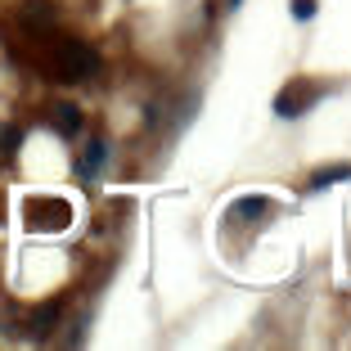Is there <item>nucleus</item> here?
Here are the masks:
<instances>
[{"label":"nucleus","instance_id":"obj_8","mask_svg":"<svg viewBox=\"0 0 351 351\" xmlns=\"http://www.w3.org/2000/svg\"><path fill=\"white\" fill-rule=\"evenodd\" d=\"M19 145H23V131H19V126H0V154L14 158V154H19Z\"/></svg>","mask_w":351,"mask_h":351},{"label":"nucleus","instance_id":"obj_2","mask_svg":"<svg viewBox=\"0 0 351 351\" xmlns=\"http://www.w3.org/2000/svg\"><path fill=\"white\" fill-rule=\"evenodd\" d=\"M27 217L36 230H63L73 221V207L63 203V198H32L27 203Z\"/></svg>","mask_w":351,"mask_h":351},{"label":"nucleus","instance_id":"obj_3","mask_svg":"<svg viewBox=\"0 0 351 351\" xmlns=\"http://www.w3.org/2000/svg\"><path fill=\"white\" fill-rule=\"evenodd\" d=\"M315 99H320V95L306 90V82H293V86H284V90L275 95V113L279 117H302Z\"/></svg>","mask_w":351,"mask_h":351},{"label":"nucleus","instance_id":"obj_1","mask_svg":"<svg viewBox=\"0 0 351 351\" xmlns=\"http://www.w3.org/2000/svg\"><path fill=\"white\" fill-rule=\"evenodd\" d=\"M95 68H99V54H95L86 41H63L59 54H54V73H59V82H90Z\"/></svg>","mask_w":351,"mask_h":351},{"label":"nucleus","instance_id":"obj_4","mask_svg":"<svg viewBox=\"0 0 351 351\" xmlns=\"http://www.w3.org/2000/svg\"><path fill=\"white\" fill-rule=\"evenodd\" d=\"M338 180H351V162H329V167H320V171H311L302 189H306V194H320V189L338 185Z\"/></svg>","mask_w":351,"mask_h":351},{"label":"nucleus","instance_id":"obj_9","mask_svg":"<svg viewBox=\"0 0 351 351\" xmlns=\"http://www.w3.org/2000/svg\"><path fill=\"white\" fill-rule=\"evenodd\" d=\"M293 19H298V23L315 19V0H293Z\"/></svg>","mask_w":351,"mask_h":351},{"label":"nucleus","instance_id":"obj_6","mask_svg":"<svg viewBox=\"0 0 351 351\" xmlns=\"http://www.w3.org/2000/svg\"><path fill=\"white\" fill-rule=\"evenodd\" d=\"M54 126H59L63 135H77L82 131V113H77L73 104H59V108H54Z\"/></svg>","mask_w":351,"mask_h":351},{"label":"nucleus","instance_id":"obj_7","mask_svg":"<svg viewBox=\"0 0 351 351\" xmlns=\"http://www.w3.org/2000/svg\"><path fill=\"white\" fill-rule=\"evenodd\" d=\"M104 158H108V145H104V140H95V145L86 149V158H82V171H86V176H95V171L104 167Z\"/></svg>","mask_w":351,"mask_h":351},{"label":"nucleus","instance_id":"obj_5","mask_svg":"<svg viewBox=\"0 0 351 351\" xmlns=\"http://www.w3.org/2000/svg\"><path fill=\"white\" fill-rule=\"evenodd\" d=\"M266 212H275V203H270V198H261V194H248V198H239V203L230 207V217H239V221L266 217Z\"/></svg>","mask_w":351,"mask_h":351}]
</instances>
